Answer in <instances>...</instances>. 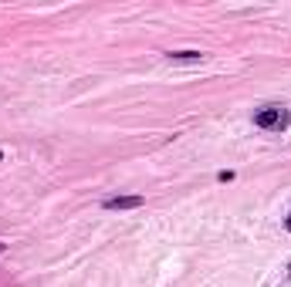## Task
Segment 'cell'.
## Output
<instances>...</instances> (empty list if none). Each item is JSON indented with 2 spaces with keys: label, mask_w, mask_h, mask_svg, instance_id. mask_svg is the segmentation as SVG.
<instances>
[{
  "label": "cell",
  "mask_w": 291,
  "mask_h": 287,
  "mask_svg": "<svg viewBox=\"0 0 291 287\" xmlns=\"http://www.w3.org/2000/svg\"><path fill=\"white\" fill-rule=\"evenodd\" d=\"M254 125L257 129H271V132H281L291 125V111L284 105H264L257 115H254Z\"/></svg>",
  "instance_id": "6da1fadb"
},
{
  "label": "cell",
  "mask_w": 291,
  "mask_h": 287,
  "mask_svg": "<svg viewBox=\"0 0 291 287\" xmlns=\"http://www.w3.org/2000/svg\"><path fill=\"white\" fill-rule=\"evenodd\" d=\"M146 203V199H142L139 193H125V196H109V199H105V210H112V213H125V210H139V206Z\"/></svg>",
  "instance_id": "7a4b0ae2"
},
{
  "label": "cell",
  "mask_w": 291,
  "mask_h": 287,
  "mask_svg": "<svg viewBox=\"0 0 291 287\" xmlns=\"http://www.w3.org/2000/svg\"><path fill=\"white\" fill-rule=\"evenodd\" d=\"M169 61H203V51H193V47H190V51H169Z\"/></svg>",
  "instance_id": "3957f363"
},
{
  "label": "cell",
  "mask_w": 291,
  "mask_h": 287,
  "mask_svg": "<svg viewBox=\"0 0 291 287\" xmlns=\"http://www.w3.org/2000/svg\"><path fill=\"white\" fill-rule=\"evenodd\" d=\"M217 179H220V183H230V179H234V173H230V169H224V173H217Z\"/></svg>",
  "instance_id": "277c9868"
},
{
  "label": "cell",
  "mask_w": 291,
  "mask_h": 287,
  "mask_svg": "<svg viewBox=\"0 0 291 287\" xmlns=\"http://www.w3.org/2000/svg\"><path fill=\"white\" fill-rule=\"evenodd\" d=\"M284 230H288V233H291V213H288V216H284Z\"/></svg>",
  "instance_id": "5b68a950"
},
{
  "label": "cell",
  "mask_w": 291,
  "mask_h": 287,
  "mask_svg": "<svg viewBox=\"0 0 291 287\" xmlns=\"http://www.w3.org/2000/svg\"><path fill=\"white\" fill-rule=\"evenodd\" d=\"M4 250H7V243H0V257H4Z\"/></svg>",
  "instance_id": "8992f818"
},
{
  "label": "cell",
  "mask_w": 291,
  "mask_h": 287,
  "mask_svg": "<svg viewBox=\"0 0 291 287\" xmlns=\"http://www.w3.org/2000/svg\"><path fill=\"white\" fill-rule=\"evenodd\" d=\"M288 277H291V267H288Z\"/></svg>",
  "instance_id": "52a82bcc"
},
{
  "label": "cell",
  "mask_w": 291,
  "mask_h": 287,
  "mask_svg": "<svg viewBox=\"0 0 291 287\" xmlns=\"http://www.w3.org/2000/svg\"><path fill=\"white\" fill-rule=\"evenodd\" d=\"M0 159H4V152H0Z\"/></svg>",
  "instance_id": "ba28073f"
}]
</instances>
